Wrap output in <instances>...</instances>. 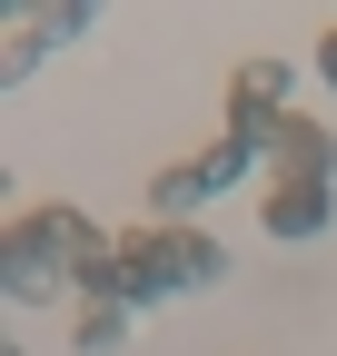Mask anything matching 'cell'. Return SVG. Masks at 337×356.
Here are the masks:
<instances>
[{
    "mask_svg": "<svg viewBox=\"0 0 337 356\" xmlns=\"http://www.w3.org/2000/svg\"><path fill=\"white\" fill-rule=\"evenodd\" d=\"M327 178H337V139H327V119L288 109V119L268 129V178H258V188H327Z\"/></svg>",
    "mask_w": 337,
    "mask_h": 356,
    "instance_id": "obj_3",
    "label": "cell"
},
{
    "mask_svg": "<svg viewBox=\"0 0 337 356\" xmlns=\"http://www.w3.org/2000/svg\"><path fill=\"white\" fill-rule=\"evenodd\" d=\"M130 317H139V307H109V297H100V307H79V346H90V356H109L119 337H130Z\"/></svg>",
    "mask_w": 337,
    "mask_h": 356,
    "instance_id": "obj_6",
    "label": "cell"
},
{
    "mask_svg": "<svg viewBox=\"0 0 337 356\" xmlns=\"http://www.w3.org/2000/svg\"><path fill=\"white\" fill-rule=\"evenodd\" d=\"M238 178H268V149H258V139H238V129H228L219 149H198V159H179V168H159V188H149V208L168 218V228H179V218H189L198 198H219V188H238Z\"/></svg>",
    "mask_w": 337,
    "mask_h": 356,
    "instance_id": "obj_2",
    "label": "cell"
},
{
    "mask_svg": "<svg viewBox=\"0 0 337 356\" xmlns=\"http://www.w3.org/2000/svg\"><path fill=\"white\" fill-rule=\"evenodd\" d=\"M327 208H337L327 188H268V198H258V228H268V238H318Z\"/></svg>",
    "mask_w": 337,
    "mask_h": 356,
    "instance_id": "obj_5",
    "label": "cell"
},
{
    "mask_svg": "<svg viewBox=\"0 0 337 356\" xmlns=\"http://www.w3.org/2000/svg\"><path fill=\"white\" fill-rule=\"evenodd\" d=\"M288 89H298V70H288V60H248V70L228 79V129H238V139H258V149H268V129L288 119V109H278Z\"/></svg>",
    "mask_w": 337,
    "mask_h": 356,
    "instance_id": "obj_4",
    "label": "cell"
},
{
    "mask_svg": "<svg viewBox=\"0 0 337 356\" xmlns=\"http://www.w3.org/2000/svg\"><path fill=\"white\" fill-rule=\"evenodd\" d=\"M318 79H327V89H337V30H327V40H318Z\"/></svg>",
    "mask_w": 337,
    "mask_h": 356,
    "instance_id": "obj_7",
    "label": "cell"
},
{
    "mask_svg": "<svg viewBox=\"0 0 337 356\" xmlns=\"http://www.w3.org/2000/svg\"><path fill=\"white\" fill-rule=\"evenodd\" d=\"M100 248H109V238H100L79 208H30V218H10V238H0V257H10L0 277H10V297H50L60 277L79 287V267H90Z\"/></svg>",
    "mask_w": 337,
    "mask_h": 356,
    "instance_id": "obj_1",
    "label": "cell"
}]
</instances>
